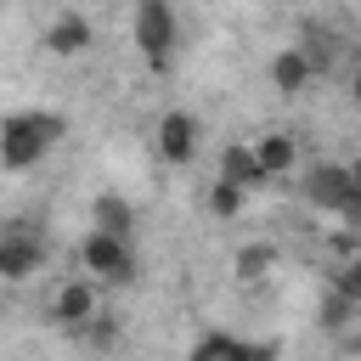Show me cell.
Segmentation results:
<instances>
[{
  "instance_id": "6da1fadb",
  "label": "cell",
  "mask_w": 361,
  "mask_h": 361,
  "mask_svg": "<svg viewBox=\"0 0 361 361\" xmlns=\"http://www.w3.org/2000/svg\"><path fill=\"white\" fill-rule=\"evenodd\" d=\"M62 130H68V118L45 113V107L6 113L0 118V169H34V164H45V152L62 141Z\"/></svg>"
},
{
  "instance_id": "7a4b0ae2",
  "label": "cell",
  "mask_w": 361,
  "mask_h": 361,
  "mask_svg": "<svg viewBox=\"0 0 361 361\" xmlns=\"http://www.w3.org/2000/svg\"><path fill=\"white\" fill-rule=\"evenodd\" d=\"M130 34H135V51H141V62L152 73H169L175 68V56H180V17H175V6L141 0L135 17H130Z\"/></svg>"
},
{
  "instance_id": "3957f363",
  "label": "cell",
  "mask_w": 361,
  "mask_h": 361,
  "mask_svg": "<svg viewBox=\"0 0 361 361\" xmlns=\"http://www.w3.org/2000/svg\"><path fill=\"white\" fill-rule=\"evenodd\" d=\"M79 265H85L90 282H107V288H130V282L141 276L135 243L107 237V231H85V237H79Z\"/></svg>"
},
{
  "instance_id": "277c9868",
  "label": "cell",
  "mask_w": 361,
  "mask_h": 361,
  "mask_svg": "<svg viewBox=\"0 0 361 361\" xmlns=\"http://www.w3.org/2000/svg\"><path fill=\"white\" fill-rule=\"evenodd\" d=\"M45 265V237L34 231V220H6L0 231V282H28Z\"/></svg>"
},
{
  "instance_id": "5b68a950",
  "label": "cell",
  "mask_w": 361,
  "mask_h": 361,
  "mask_svg": "<svg viewBox=\"0 0 361 361\" xmlns=\"http://www.w3.org/2000/svg\"><path fill=\"white\" fill-rule=\"evenodd\" d=\"M152 147H158V158H164L169 169H186V164L197 158V147H203L197 113H192V107H169V113L158 118V130H152Z\"/></svg>"
},
{
  "instance_id": "8992f818",
  "label": "cell",
  "mask_w": 361,
  "mask_h": 361,
  "mask_svg": "<svg viewBox=\"0 0 361 361\" xmlns=\"http://www.w3.org/2000/svg\"><path fill=\"white\" fill-rule=\"evenodd\" d=\"M350 192H355L350 164H310L305 180H299V197H305L316 214H338V220H344V209H350Z\"/></svg>"
},
{
  "instance_id": "52a82bcc",
  "label": "cell",
  "mask_w": 361,
  "mask_h": 361,
  "mask_svg": "<svg viewBox=\"0 0 361 361\" xmlns=\"http://www.w3.org/2000/svg\"><path fill=\"white\" fill-rule=\"evenodd\" d=\"M62 333H85L96 316H102V282H90V276H68L62 288H56V299H51V310H45Z\"/></svg>"
},
{
  "instance_id": "ba28073f",
  "label": "cell",
  "mask_w": 361,
  "mask_h": 361,
  "mask_svg": "<svg viewBox=\"0 0 361 361\" xmlns=\"http://www.w3.org/2000/svg\"><path fill=\"white\" fill-rule=\"evenodd\" d=\"M39 45L51 51V56H85L90 45H96V23L85 17V11H56L51 23H45V34H39Z\"/></svg>"
},
{
  "instance_id": "9c48e42d",
  "label": "cell",
  "mask_w": 361,
  "mask_h": 361,
  "mask_svg": "<svg viewBox=\"0 0 361 361\" xmlns=\"http://www.w3.org/2000/svg\"><path fill=\"white\" fill-rule=\"evenodd\" d=\"M248 147H254V158H259L265 180H282V175H293V169H299V141H293L288 130H265V135H254Z\"/></svg>"
},
{
  "instance_id": "30bf717a",
  "label": "cell",
  "mask_w": 361,
  "mask_h": 361,
  "mask_svg": "<svg viewBox=\"0 0 361 361\" xmlns=\"http://www.w3.org/2000/svg\"><path fill=\"white\" fill-rule=\"evenodd\" d=\"M310 79H316V62L305 56V45H282V51L271 56V90H276V96H299Z\"/></svg>"
},
{
  "instance_id": "8fae6325",
  "label": "cell",
  "mask_w": 361,
  "mask_h": 361,
  "mask_svg": "<svg viewBox=\"0 0 361 361\" xmlns=\"http://www.w3.org/2000/svg\"><path fill=\"white\" fill-rule=\"evenodd\" d=\"M214 180H226V186H237V192H259V186H271L248 141H231V147L220 152V175H214Z\"/></svg>"
},
{
  "instance_id": "7c38bea8",
  "label": "cell",
  "mask_w": 361,
  "mask_h": 361,
  "mask_svg": "<svg viewBox=\"0 0 361 361\" xmlns=\"http://www.w3.org/2000/svg\"><path fill=\"white\" fill-rule=\"evenodd\" d=\"M90 231H107V237H135V203L118 197V192H96L90 197Z\"/></svg>"
},
{
  "instance_id": "4fadbf2b",
  "label": "cell",
  "mask_w": 361,
  "mask_h": 361,
  "mask_svg": "<svg viewBox=\"0 0 361 361\" xmlns=\"http://www.w3.org/2000/svg\"><path fill=\"white\" fill-rule=\"evenodd\" d=\"M231 271H237L243 288H254V282H265V276L276 271V248H271V243H243L237 259H231Z\"/></svg>"
},
{
  "instance_id": "5bb4252c",
  "label": "cell",
  "mask_w": 361,
  "mask_h": 361,
  "mask_svg": "<svg viewBox=\"0 0 361 361\" xmlns=\"http://www.w3.org/2000/svg\"><path fill=\"white\" fill-rule=\"evenodd\" d=\"M186 361H248V338H231V333H203L192 344Z\"/></svg>"
},
{
  "instance_id": "9a60e30c",
  "label": "cell",
  "mask_w": 361,
  "mask_h": 361,
  "mask_svg": "<svg viewBox=\"0 0 361 361\" xmlns=\"http://www.w3.org/2000/svg\"><path fill=\"white\" fill-rule=\"evenodd\" d=\"M333 293H338V299H350V305L361 310V254H350V259L333 271Z\"/></svg>"
},
{
  "instance_id": "2e32d148",
  "label": "cell",
  "mask_w": 361,
  "mask_h": 361,
  "mask_svg": "<svg viewBox=\"0 0 361 361\" xmlns=\"http://www.w3.org/2000/svg\"><path fill=\"white\" fill-rule=\"evenodd\" d=\"M243 197H248V192L214 180V186H209V214H214V220H231V214H243Z\"/></svg>"
},
{
  "instance_id": "e0dca14e",
  "label": "cell",
  "mask_w": 361,
  "mask_h": 361,
  "mask_svg": "<svg viewBox=\"0 0 361 361\" xmlns=\"http://www.w3.org/2000/svg\"><path fill=\"white\" fill-rule=\"evenodd\" d=\"M85 338H90V344H96V350H107V344H113V338H118V322H113V316H107V310H102V316H96V322H90V327H85Z\"/></svg>"
},
{
  "instance_id": "ac0fdd59",
  "label": "cell",
  "mask_w": 361,
  "mask_h": 361,
  "mask_svg": "<svg viewBox=\"0 0 361 361\" xmlns=\"http://www.w3.org/2000/svg\"><path fill=\"white\" fill-rule=\"evenodd\" d=\"M350 180H355V192H350V209H344V226H355V231H361V158L350 164Z\"/></svg>"
},
{
  "instance_id": "d6986e66",
  "label": "cell",
  "mask_w": 361,
  "mask_h": 361,
  "mask_svg": "<svg viewBox=\"0 0 361 361\" xmlns=\"http://www.w3.org/2000/svg\"><path fill=\"white\" fill-rule=\"evenodd\" d=\"M276 355H282L276 338H271V344H248V361H276Z\"/></svg>"
},
{
  "instance_id": "ffe728a7",
  "label": "cell",
  "mask_w": 361,
  "mask_h": 361,
  "mask_svg": "<svg viewBox=\"0 0 361 361\" xmlns=\"http://www.w3.org/2000/svg\"><path fill=\"white\" fill-rule=\"evenodd\" d=\"M350 102L361 107V62H355V73H350Z\"/></svg>"
},
{
  "instance_id": "44dd1931",
  "label": "cell",
  "mask_w": 361,
  "mask_h": 361,
  "mask_svg": "<svg viewBox=\"0 0 361 361\" xmlns=\"http://www.w3.org/2000/svg\"><path fill=\"white\" fill-rule=\"evenodd\" d=\"M344 344H350V350H355V355H361V327H355V333H350V338H344Z\"/></svg>"
}]
</instances>
